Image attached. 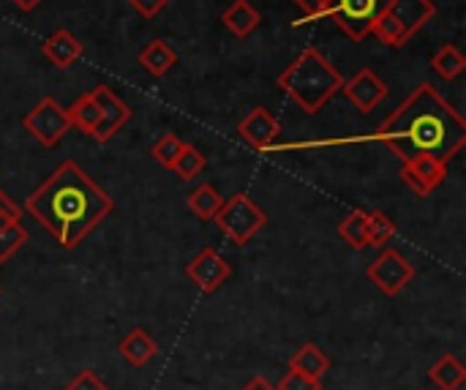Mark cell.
Segmentation results:
<instances>
[{"instance_id":"obj_1","label":"cell","mask_w":466,"mask_h":390,"mask_svg":"<svg viewBox=\"0 0 466 390\" xmlns=\"http://www.w3.org/2000/svg\"><path fill=\"white\" fill-rule=\"evenodd\" d=\"M369 139L388 145L401 161L418 156L453 161L466 145V120L431 82H420Z\"/></svg>"},{"instance_id":"obj_2","label":"cell","mask_w":466,"mask_h":390,"mask_svg":"<svg viewBox=\"0 0 466 390\" xmlns=\"http://www.w3.org/2000/svg\"><path fill=\"white\" fill-rule=\"evenodd\" d=\"M25 210L63 249H76L115 210V202L76 161H63L25 200Z\"/></svg>"},{"instance_id":"obj_3","label":"cell","mask_w":466,"mask_h":390,"mask_svg":"<svg viewBox=\"0 0 466 390\" xmlns=\"http://www.w3.org/2000/svg\"><path fill=\"white\" fill-rule=\"evenodd\" d=\"M276 82L306 115H317L344 87L341 71L314 46L303 49Z\"/></svg>"},{"instance_id":"obj_4","label":"cell","mask_w":466,"mask_h":390,"mask_svg":"<svg viewBox=\"0 0 466 390\" xmlns=\"http://www.w3.org/2000/svg\"><path fill=\"white\" fill-rule=\"evenodd\" d=\"M213 221L218 224V230L235 243V246H246L265 224H268V216L265 210L248 197V194H235L229 197L218 213L213 216Z\"/></svg>"},{"instance_id":"obj_5","label":"cell","mask_w":466,"mask_h":390,"mask_svg":"<svg viewBox=\"0 0 466 390\" xmlns=\"http://www.w3.org/2000/svg\"><path fill=\"white\" fill-rule=\"evenodd\" d=\"M22 128L44 148H55L71 131V120L66 107H60L52 96H46L22 118Z\"/></svg>"},{"instance_id":"obj_6","label":"cell","mask_w":466,"mask_h":390,"mask_svg":"<svg viewBox=\"0 0 466 390\" xmlns=\"http://www.w3.org/2000/svg\"><path fill=\"white\" fill-rule=\"evenodd\" d=\"M382 8L385 0H328L325 19H336L352 41H363L371 36V25Z\"/></svg>"},{"instance_id":"obj_7","label":"cell","mask_w":466,"mask_h":390,"mask_svg":"<svg viewBox=\"0 0 466 390\" xmlns=\"http://www.w3.org/2000/svg\"><path fill=\"white\" fill-rule=\"evenodd\" d=\"M369 282L385 292L388 298L399 295L412 279H415V265L399 251V249H385L369 268H366Z\"/></svg>"},{"instance_id":"obj_8","label":"cell","mask_w":466,"mask_h":390,"mask_svg":"<svg viewBox=\"0 0 466 390\" xmlns=\"http://www.w3.org/2000/svg\"><path fill=\"white\" fill-rule=\"evenodd\" d=\"M90 93H93V98L98 101V109H101V120H98V126L93 131V139L104 145L131 120V107L117 93H112L106 85H96Z\"/></svg>"},{"instance_id":"obj_9","label":"cell","mask_w":466,"mask_h":390,"mask_svg":"<svg viewBox=\"0 0 466 390\" xmlns=\"http://www.w3.org/2000/svg\"><path fill=\"white\" fill-rule=\"evenodd\" d=\"M186 276L205 292L213 295L216 290H221V284H227V279L232 276V265L216 251V249H202L188 265H186Z\"/></svg>"},{"instance_id":"obj_10","label":"cell","mask_w":466,"mask_h":390,"mask_svg":"<svg viewBox=\"0 0 466 390\" xmlns=\"http://www.w3.org/2000/svg\"><path fill=\"white\" fill-rule=\"evenodd\" d=\"M448 178V161H440L434 156H418L410 161H401V180L418 194L429 197L437 186H442Z\"/></svg>"},{"instance_id":"obj_11","label":"cell","mask_w":466,"mask_h":390,"mask_svg":"<svg viewBox=\"0 0 466 390\" xmlns=\"http://www.w3.org/2000/svg\"><path fill=\"white\" fill-rule=\"evenodd\" d=\"M341 93L350 98L352 107H358L360 112H374L385 98H388V82L380 79L371 68H360L355 77L344 79Z\"/></svg>"},{"instance_id":"obj_12","label":"cell","mask_w":466,"mask_h":390,"mask_svg":"<svg viewBox=\"0 0 466 390\" xmlns=\"http://www.w3.org/2000/svg\"><path fill=\"white\" fill-rule=\"evenodd\" d=\"M238 134L243 142H248L254 150H270L281 134V126L276 120V115L265 107H254L240 123H238Z\"/></svg>"},{"instance_id":"obj_13","label":"cell","mask_w":466,"mask_h":390,"mask_svg":"<svg viewBox=\"0 0 466 390\" xmlns=\"http://www.w3.org/2000/svg\"><path fill=\"white\" fill-rule=\"evenodd\" d=\"M385 11L401 25L407 38H412L437 16L434 0H385Z\"/></svg>"},{"instance_id":"obj_14","label":"cell","mask_w":466,"mask_h":390,"mask_svg":"<svg viewBox=\"0 0 466 390\" xmlns=\"http://www.w3.org/2000/svg\"><path fill=\"white\" fill-rule=\"evenodd\" d=\"M41 52H44V57L55 66V68H68V66H74L79 57H82V44H79V38H74L66 27H60V30H55L44 44H41Z\"/></svg>"},{"instance_id":"obj_15","label":"cell","mask_w":466,"mask_h":390,"mask_svg":"<svg viewBox=\"0 0 466 390\" xmlns=\"http://www.w3.org/2000/svg\"><path fill=\"white\" fill-rule=\"evenodd\" d=\"M156 342H153V336L145 331V328H131L128 331V336L117 344V353L131 364V366H137V369H142V366H147L153 358H156Z\"/></svg>"},{"instance_id":"obj_16","label":"cell","mask_w":466,"mask_h":390,"mask_svg":"<svg viewBox=\"0 0 466 390\" xmlns=\"http://www.w3.org/2000/svg\"><path fill=\"white\" fill-rule=\"evenodd\" d=\"M221 22H224V27H227L232 36L246 38V36H251V33L259 27L262 14H259L248 0H235V3L221 14Z\"/></svg>"},{"instance_id":"obj_17","label":"cell","mask_w":466,"mask_h":390,"mask_svg":"<svg viewBox=\"0 0 466 390\" xmlns=\"http://www.w3.org/2000/svg\"><path fill=\"white\" fill-rule=\"evenodd\" d=\"M177 63V52L161 41V38H153L142 52H139V66L150 74V77H164L169 74V68Z\"/></svg>"},{"instance_id":"obj_18","label":"cell","mask_w":466,"mask_h":390,"mask_svg":"<svg viewBox=\"0 0 466 390\" xmlns=\"http://www.w3.org/2000/svg\"><path fill=\"white\" fill-rule=\"evenodd\" d=\"M289 369L298 372V375H306V377H311V380H322V377L328 375V369H330V358H328L317 344H303V347L292 355Z\"/></svg>"},{"instance_id":"obj_19","label":"cell","mask_w":466,"mask_h":390,"mask_svg":"<svg viewBox=\"0 0 466 390\" xmlns=\"http://www.w3.org/2000/svg\"><path fill=\"white\" fill-rule=\"evenodd\" d=\"M66 112H68L71 128H76V131L93 137V131H96V126H98V120H101V109H98V101L93 98L90 90L82 93Z\"/></svg>"},{"instance_id":"obj_20","label":"cell","mask_w":466,"mask_h":390,"mask_svg":"<svg viewBox=\"0 0 466 390\" xmlns=\"http://www.w3.org/2000/svg\"><path fill=\"white\" fill-rule=\"evenodd\" d=\"M429 380L440 390H461L466 383V366L456 355H442L429 369Z\"/></svg>"},{"instance_id":"obj_21","label":"cell","mask_w":466,"mask_h":390,"mask_svg":"<svg viewBox=\"0 0 466 390\" xmlns=\"http://www.w3.org/2000/svg\"><path fill=\"white\" fill-rule=\"evenodd\" d=\"M188 208H191V213L197 216V219H202V221H213V216L218 213V208L224 205V197L218 194V189L216 186H210V183H202V186H197L191 194H188Z\"/></svg>"},{"instance_id":"obj_22","label":"cell","mask_w":466,"mask_h":390,"mask_svg":"<svg viewBox=\"0 0 466 390\" xmlns=\"http://www.w3.org/2000/svg\"><path fill=\"white\" fill-rule=\"evenodd\" d=\"M431 68L442 77V79H456L461 71L466 68V57L464 52L456 46V44H442L437 52H434V57H431Z\"/></svg>"},{"instance_id":"obj_23","label":"cell","mask_w":466,"mask_h":390,"mask_svg":"<svg viewBox=\"0 0 466 390\" xmlns=\"http://www.w3.org/2000/svg\"><path fill=\"white\" fill-rule=\"evenodd\" d=\"M339 235L341 241L355 249V251H363L369 249V227H366V210H352L341 224H339Z\"/></svg>"},{"instance_id":"obj_24","label":"cell","mask_w":466,"mask_h":390,"mask_svg":"<svg viewBox=\"0 0 466 390\" xmlns=\"http://www.w3.org/2000/svg\"><path fill=\"white\" fill-rule=\"evenodd\" d=\"M27 241V230L19 224V219L5 216L0 219V262H8Z\"/></svg>"},{"instance_id":"obj_25","label":"cell","mask_w":466,"mask_h":390,"mask_svg":"<svg viewBox=\"0 0 466 390\" xmlns=\"http://www.w3.org/2000/svg\"><path fill=\"white\" fill-rule=\"evenodd\" d=\"M205 167H208V156H205L197 145H183L177 161L172 164V172H175L180 180H194Z\"/></svg>"},{"instance_id":"obj_26","label":"cell","mask_w":466,"mask_h":390,"mask_svg":"<svg viewBox=\"0 0 466 390\" xmlns=\"http://www.w3.org/2000/svg\"><path fill=\"white\" fill-rule=\"evenodd\" d=\"M366 227H369V246H374V249H385L396 238V224L382 210L366 213Z\"/></svg>"},{"instance_id":"obj_27","label":"cell","mask_w":466,"mask_h":390,"mask_svg":"<svg viewBox=\"0 0 466 390\" xmlns=\"http://www.w3.org/2000/svg\"><path fill=\"white\" fill-rule=\"evenodd\" d=\"M371 36H377L382 44H388V46H404L410 38L404 36V30H401V25L382 8L380 14H377V19H374V25H371Z\"/></svg>"},{"instance_id":"obj_28","label":"cell","mask_w":466,"mask_h":390,"mask_svg":"<svg viewBox=\"0 0 466 390\" xmlns=\"http://www.w3.org/2000/svg\"><path fill=\"white\" fill-rule=\"evenodd\" d=\"M183 145H186V142H180V137H177V134H164V137L153 145L150 156H153L164 169H172V164L177 161V156H180Z\"/></svg>"},{"instance_id":"obj_29","label":"cell","mask_w":466,"mask_h":390,"mask_svg":"<svg viewBox=\"0 0 466 390\" xmlns=\"http://www.w3.org/2000/svg\"><path fill=\"white\" fill-rule=\"evenodd\" d=\"M300 11H303V16L298 19V22H292L295 27H300V25H306V22H317V19H325V8H328V0H292Z\"/></svg>"},{"instance_id":"obj_30","label":"cell","mask_w":466,"mask_h":390,"mask_svg":"<svg viewBox=\"0 0 466 390\" xmlns=\"http://www.w3.org/2000/svg\"><path fill=\"white\" fill-rule=\"evenodd\" d=\"M276 390H322V385H319V380H311V377L298 375V372L289 369V372L281 377V383L276 385Z\"/></svg>"},{"instance_id":"obj_31","label":"cell","mask_w":466,"mask_h":390,"mask_svg":"<svg viewBox=\"0 0 466 390\" xmlns=\"http://www.w3.org/2000/svg\"><path fill=\"white\" fill-rule=\"evenodd\" d=\"M167 5H169V0H131V8H134L139 16H145V19L158 16Z\"/></svg>"},{"instance_id":"obj_32","label":"cell","mask_w":466,"mask_h":390,"mask_svg":"<svg viewBox=\"0 0 466 390\" xmlns=\"http://www.w3.org/2000/svg\"><path fill=\"white\" fill-rule=\"evenodd\" d=\"M66 390H109V385L101 377H96L93 372H82Z\"/></svg>"},{"instance_id":"obj_33","label":"cell","mask_w":466,"mask_h":390,"mask_svg":"<svg viewBox=\"0 0 466 390\" xmlns=\"http://www.w3.org/2000/svg\"><path fill=\"white\" fill-rule=\"evenodd\" d=\"M5 216H14V219H22V208L0 189V219H5Z\"/></svg>"},{"instance_id":"obj_34","label":"cell","mask_w":466,"mask_h":390,"mask_svg":"<svg viewBox=\"0 0 466 390\" xmlns=\"http://www.w3.org/2000/svg\"><path fill=\"white\" fill-rule=\"evenodd\" d=\"M243 390H276V385H273V383H268L265 377H251V380H248V385H246Z\"/></svg>"},{"instance_id":"obj_35","label":"cell","mask_w":466,"mask_h":390,"mask_svg":"<svg viewBox=\"0 0 466 390\" xmlns=\"http://www.w3.org/2000/svg\"><path fill=\"white\" fill-rule=\"evenodd\" d=\"M38 3H41V0H14V5H16L19 11H33Z\"/></svg>"}]
</instances>
